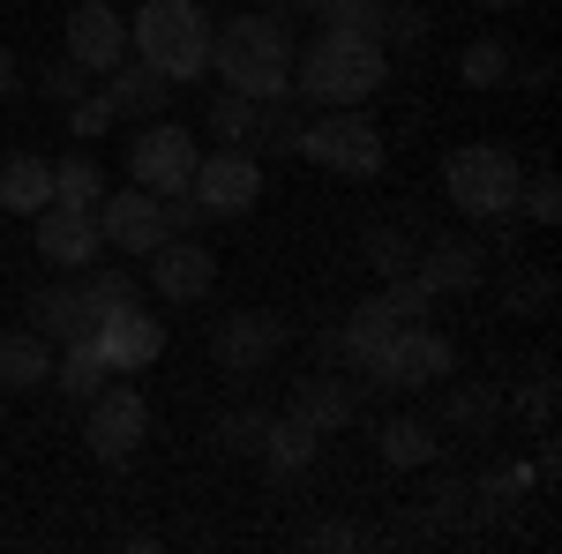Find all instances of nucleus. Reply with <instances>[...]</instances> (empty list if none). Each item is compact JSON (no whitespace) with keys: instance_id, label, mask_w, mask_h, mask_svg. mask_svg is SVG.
I'll return each mask as SVG.
<instances>
[{"instance_id":"7ed1b4c3","label":"nucleus","mask_w":562,"mask_h":554,"mask_svg":"<svg viewBox=\"0 0 562 554\" xmlns=\"http://www.w3.org/2000/svg\"><path fill=\"white\" fill-rule=\"evenodd\" d=\"M211 15H203V0H143V15L128 23V53L135 60H150L166 83H195V76H211Z\"/></svg>"},{"instance_id":"ea45409f","label":"nucleus","mask_w":562,"mask_h":554,"mask_svg":"<svg viewBox=\"0 0 562 554\" xmlns=\"http://www.w3.org/2000/svg\"><path fill=\"white\" fill-rule=\"evenodd\" d=\"M315 547H360V532H352V524H323V532H315Z\"/></svg>"},{"instance_id":"f704fd0d","label":"nucleus","mask_w":562,"mask_h":554,"mask_svg":"<svg viewBox=\"0 0 562 554\" xmlns=\"http://www.w3.org/2000/svg\"><path fill=\"white\" fill-rule=\"evenodd\" d=\"M113 121H121V113L105 105V90H83V98L68 105V128H76V135H105Z\"/></svg>"},{"instance_id":"f3484780","label":"nucleus","mask_w":562,"mask_h":554,"mask_svg":"<svg viewBox=\"0 0 562 554\" xmlns=\"http://www.w3.org/2000/svg\"><path fill=\"white\" fill-rule=\"evenodd\" d=\"M31 330H38L45 344L90 338V299H83V285H76V278H68V285H38V293H31Z\"/></svg>"},{"instance_id":"0eeeda50","label":"nucleus","mask_w":562,"mask_h":554,"mask_svg":"<svg viewBox=\"0 0 562 554\" xmlns=\"http://www.w3.org/2000/svg\"><path fill=\"white\" fill-rule=\"evenodd\" d=\"M195 158H203V143L180 121H150L128 143V172H135V188H150V195H180L195 180Z\"/></svg>"},{"instance_id":"7c9ffc66","label":"nucleus","mask_w":562,"mask_h":554,"mask_svg":"<svg viewBox=\"0 0 562 554\" xmlns=\"http://www.w3.org/2000/svg\"><path fill=\"white\" fill-rule=\"evenodd\" d=\"M301 8H315V23L368 31V38H383V15H390V0H301Z\"/></svg>"},{"instance_id":"b1692460","label":"nucleus","mask_w":562,"mask_h":554,"mask_svg":"<svg viewBox=\"0 0 562 554\" xmlns=\"http://www.w3.org/2000/svg\"><path fill=\"white\" fill-rule=\"evenodd\" d=\"M413 256H420V225H413V217H383V225H368V233H360V262H368V270H383V278L413 270Z\"/></svg>"},{"instance_id":"5701e85b","label":"nucleus","mask_w":562,"mask_h":554,"mask_svg":"<svg viewBox=\"0 0 562 554\" xmlns=\"http://www.w3.org/2000/svg\"><path fill=\"white\" fill-rule=\"evenodd\" d=\"M53 383V344L38 330H0V389H38Z\"/></svg>"},{"instance_id":"dca6fc26","label":"nucleus","mask_w":562,"mask_h":554,"mask_svg":"<svg viewBox=\"0 0 562 554\" xmlns=\"http://www.w3.org/2000/svg\"><path fill=\"white\" fill-rule=\"evenodd\" d=\"M301 427H315V434H338V427H352V412H360V389L338 383V375H307V383H293V405H285Z\"/></svg>"},{"instance_id":"4c0bfd02","label":"nucleus","mask_w":562,"mask_h":554,"mask_svg":"<svg viewBox=\"0 0 562 554\" xmlns=\"http://www.w3.org/2000/svg\"><path fill=\"white\" fill-rule=\"evenodd\" d=\"M158 211H166V240H188V233H195V225H203V203H195V195H188V188H180V195H158Z\"/></svg>"},{"instance_id":"37998d69","label":"nucleus","mask_w":562,"mask_h":554,"mask_svg":"<svg viewBox=\"0 0 562 554\" xmlns=\"http://www.w3.org/2000/svg\"><path fill=\"white\" fill-rule=\"evenodd\" d=\"M480 8H518V0H480Z\"/></svg>"},{"instance_id":"20e7f679","label":"nucleus","mask_w":562,"mask_h":554,"mask_svg":"<svg viewBox=\"0 0 562 554\" xmlns=\"http://www.w3.org/2000/svg\"><path fill=\"white\" fill-rule=\"evenodd\" d=\"M352 375H368L375 389H435L458 375V352H450V338L442 330H428V323H397Z\"/></svg>"},{"instance_id":"c9c22d12","label":"nucleus","mask_w":562,"mask_h":554,"mask_svg":"<svg viewBox=\"0 0 562 554\" xmlns=\"http://www.w3.org/2000/svg\"><path fill=\"white\" fill-rule=\"evenodd\" d=\"M518 203H525V217H532V225H555V217H562V188L540 172V180H525V188H518Z\"/></svg>"},{"instance_id":"39448f33","label":"nucleus","mask_w":562,"mask_h":554,"mask_svg":"<svg viewBox=\"0 0 562 554\" xmlns=\"http://www.w3.org/2000/svg\"><path fill=\"white\" fill-rule=\"evenodd\" d=\"M442 188H450V203H458L465 217H510L518 211L525 172H518V158H510L503 143H465V150H450Z\"/></svg>"},{"instance_id":"58836bf2","label":"nucleus","mask_w":562,"mask_h":554,"mask_svg":"<svg viewBox=\"0 0 562 554\" xmlns=\"http://www.w3.org/2000/svg\"><path fill=\"white\" fill-rule=\"evenodd\" d=\"M532 479H540V472H532V465H503V472H487L480 487H487L495 502H518V495H525V487H532Z\"/></svg>"},{"instance_id":"a211bd4d","label":"nucleus","mask_w":562,"mask_h":554,"mask_svg":"<svg viewBox=\"0 0 562 554\" xmlns=\"http://www.w3.org/2000/svg\"><path fill=\"white\" fill-rule=\"evenodd\" d=\"M166 98H173V83H166L150 60H135V53L105 68V105H113V113H128V121H150Z\"/></svg>"},{"instance_id":"393cba45","label":"nucleus","mask_w":562,"mask_h":554,"mask_svg":"<svg viewBox=\"0 0 562 554\" xmlns=\"http://www.w3.org/2000/svg\"><path fill=\"white\" fill-rule=\"evenodd\" d=\"M53 383H60V397H76V405H90L98 389L113 383V360L98 352V338H76L60 360H53Z\"/></svg>"},{"instance_id":"a878e982","label":"nucleus","mask_w":562,"mask_h":554,"mask_svg":"<svg viewBox=\"0 0 562 554\" xmlns=\"http://www.w3.org/2000/svg\"><path fill=\"white\" fill-rule=\"evenodd\" d=\"M435 420H390L383 427V465H397V472H420V465H435Z\"/></svg>"},{"instance_id":"f03ea898","label":"nucleus","mask_w":562,"mask_h":554,"mask_svg":"<svg viewBox=\"0 0 562 554\" xmlns=\"http://www.w3.org/2000/svg\"><path fill=\"white\" fill-rule=\"evenodd\" d=\"M211 68L225 90L240 98H293V31L278 15H233L225 31H211Z\"/></svg>"},{"instance_id":"473e14b6","label":"nucleus","mask_w":562,"mask_h":554,"mask_svg":"<svg viewBox=\"0 0 562 554\" xmlns=\"http://www.w3.org/2000/svg\"><path fill=\"white\" fill-rule=\"evenodd\" d=\"M248 128H256V98L217 90V98H211V135H217V143H248Z\"/></svg>"},{"instance_id":"aec40b11","label":"nucleus","mask_w":562,"mask_h":554,"mask_svg":"<svg viewBox=\"0 0 562 554\" xmlns=\"http://www.w3.org/2000/svg\"><path fill=\"white\" fill-rule=\"evenodd\" d=\"M45 203H53V158L15 150V158L0 166V211H8V217H38Z\"/></svg>"},{"instance_id":"4be33fe9","label":"nucleus","mask_w":562,"mask_h":554,"mask_svg":"<svg viewBox=\"0 0 562 554\" xmlns=\"http://www.w3.org/2000/svg\"><path fill=\"white\" fill-rule=\"evenodd\" d=\"M262 465L278 472V479H301L307 465H315V457H323V434H315V427H301L293 420V412H285V420H270V434H262V450H256Z\"/></svg>"},{"instance_id":"423d86ee","label":"nucleus","mask_w":562,"mask_h":554,"mask_svg":"<svg viewBox=\"0 0 562 554\" xmlns=\"http://www.w3.org/2000/svg\"><path fill=\"white\" fill-rule=\"evenodd\" d=\"M301 158H315L323 172L368 180V172H383V128H375L360 105H323L301 128Z\"/></svg>"},{"instance_id":"2f4dec72","label":"nucleus","mask_w":562,"mask_h":554,"mask_svg":"<svg viewBox=\"0 0 562 554\" xmlns=\"http://www.w3.org/2000/svg\"><path fill=\"white\" fill-rule=\"evenodd\" d=\"M442 420H450V427H465V434H487V427H495V389L458 383L450 397H442Z\"/></svg>"},{"instance_id":"79ce46f5","label":"nucleus","mask_w":562,"mask_h":554,"mask_svg":"<svg viewBox=\"0 0 562 554\" xmlns=\"http://www.w3.org/2000/svg\"><path fill=\"white\" fill-rule=\"evenodd\" d=\"M262 8H301V0H262Z\"/></svg>"},{"instance_id":"2eb2a0df","label":"nucleus","mask_w":562,"mask_h":554,"mask_svg":"<svg viewBox=\"0 0 562 554\" xmlns=\"http://www.w3.org/2000/svg\"><path fill=\"white\" fill-rule=\"evenodd\" d=\"M68 60L90 68V76H105L113 60H128V23H121L105 0H83V8L68 15Z\"/></svg>"},{"instance_id":"e433bc0d","label":"nucleus","mask_w":562,"mask_h":554,"mask_svg":"<svg viewBox=\"0 0 562 554\" xmlns=\"http://www.w3.org/2000/svg\"><path fill=\"white\" fill-rule=\"evenodd\" d=\"M420 31H428V15L413 8V0H390V15H383V45H420Z\"/></svg>"},{"instance_id":"72a5a7b5","label":"nucleus","mask_w":562,"mask_h":554,"mask_svg":"<svg viewBox=\"0 0 562 554\" xmlns=\"http://www.w3.org/2000/svg\"><path fill=\"white\" fill-rule=\"evenodd\" d=\"M90 83H98L90 68H76V60H53V68L38 76V98H45V105H76Z\"/></svg>"},{"instance_id":"cd10ccee","label":"nucleus","mask_w":562,"mask_h":554,"mask_svg":"<svg viewBox=\"0 0 562 554\" xmlns=\"http://www.w3.org/2000/svg\"><path fill=\"white\" fill-rule=\"evenodd\" d=\"M105 195V172L90 150H68L60 166H53V203H98Z\"/></svg>"},{"instance_id":"c85d7f7f","label":"nucleus","mask_w":562,"mask_h":554,"mask_svg":"<svg viewBox=\"0 0 562 554\" xmlns=\"http://www.w3.org/2000/svg\"><path fill=\"white\" fill-rule=\"evenodd\" d=\"M270 420H278V412H256V405H240V412H225V420L211 427V442L225 450V457H256L262 434H270Z\"/></svg>"},{"instance_id":"f8f14e48","label":"nucleus","mask_w":562,"mask_h":554,"mask_svg":"<svg viewBox=\"0 0 562 554\" xmlns=\"http://www.w3.org/2000/svg\"><path fill=\"white\" fill-rule=\"evenodd\" d=\"M143 262H150V293L173 299V307H188V299H203L217 285V256L195 240V233H188V240H180V233H173V240H158Z\"/></svg>"},{"instance_id":"f257e3e1","label":"nucleus","mask_w":562,"mask_h":554,"mask_svg":"<svg viewBox=\"0 0 562 554\" xmlns=\"http://www.w3.org/2000/svg\"><path fill=\"white\" fill-rule=\"evenodd\" d=\"M383 83H390V53L368 31L323 23L307 38V53H293V98H307V105H368Z\"/></svg>"},{"instance_id":"1a4fd4ad","label":"nucleus","mask_w":562,"mask_h":554,"mask_svg":"<svg viewBox=\"0 0 562 554\" xmlns=\"http://www.w3.org/2000/svg\"><path fill=\"white\" fill-rule=\"evenodd\" d=\"M143 434H150V405H143V389L105 383L98 397H90V420H83L90 457L121 465V457H135V450H143Z\"/></svg>"},{"instance_id":"a19ab883","label":"nucleus","mask_w":562,"mask_h":554,"mask_svg":"<svg viewBox=\"0 0 562 554\" xmlns=\"http://www.w3.org/2000/svg\"><path fill=\"white\" fill-rule=\"evenodd\" d=\"M8 90H15V53L0 45V98H8Z\"/></svg>"},{"instance_id":"9b49d317","label":"nucleus","mask_w":562,"mask_h":554,"mask_svg":"<svg viewBox=\"0 0 562 554\" xmlns=\"http://www.w3.org/2000/svg\"><path fill=\"white\" fill-rule=\"evenodd\" d=\"M90 338L113 360V375H135V368H150V360L166 352V323H158L143 299H128V307H105V315L90 323Z\"/></svg>"},{"instance_id":"bb28decb","label":"nucleus","mask_w":562,"mask_h":554,"mask_svg":"<svg viewBox=\"0 0 562 554\" xmlns=\"http://www.w3.org/2000/svg\"><path fill=\"white\" fill-rule=\"evenodd\" d=\"M510 76H518V60H510V45H503V38L465 45V60H458V83H473V90H503Z\"/></svg>"},{"instance_id":"6e6552de","label":"nucleus","mask_w":562,"mask_h":554,"mask_svg":"<svg viewBox=\"0 0 562 554\" xmlns=\"http://www.w3.org/2000/svg\"><path fill=\"white\" fill-rule=\"evenodd\" d=\"M278 352H285V323L262 315V307H233L211 323V360L225 375H262Z\"/></svg>"},{"instance_id":"412c9836","label":"nucleus","mask_w":562,"mask_h":554,"mask_svg":"<svg viewBox=\"0 0 562 554\" xmlns=\"http://www.w3.org/2000/svg\"><path fill=\"white\" fill-rule=\"evenodd\" d=\"M301 128H307V113L293 98H262L256 128H248V158H301Z\"/></svg>"},{"instance_id":"4468645a","label":"nucleus","mask_w":562,"mask_h":554,"mask_svg":"<svg viewBox=\"0 0 562 554\" xmlns=\"http://www.w3.org/2000/svg\"><path fill=\"white\" fill-rule=\"evenodd\" d=\"M98 233H105V248H121V256H150V248L166 240V211H158L150 188H121V195H98Z\"/></svg>"},{"instance_id":"6ab92c4d","label":"nucleus","mask_w":562,"mask_h":554,"mask_svg":"<svg viewBox=\"0 0 562 554\" xmlns=\"http://www.w3.org/2000/svg\"><path fill=\"white\" fill-rule=\"evenodd\" d=\"M480 248L473 240H420V256H413V278L428 285V293H465L480 285Z\"/></svg>"},{"instance_id":"9d476101","label":"nucleus","mask_w":562,"mask_h":554,"mask_svg":"<svg viewBox=\"0 0 562 554\" xmlns=\"http://www.w3.org/2000/svg\"><path fill=\"white\" fill-rule=\"evenodd\" d=\"M188 195L203 203V217H248L262 203V158L248 150H217V158H195V180Z\"/></svg>"},{"instance_id":"ddd939ff","label":"nucleus","mask_w":562,"mask_h":554,"mask_svg":"<svg viewBox=\"0 0 562 554\" xmlns=\"http://www.w3.org/2000/svg\"><path fill=\"white\" fill-rule=\"evenodd\" d=\"M105 248L98 233V203H45L38 211V256L60 262V270H90Z\"/></svg>"},{"instance_id":"c756f323","label":"nucleus","mask_w":562,"mask_h":554,"mask_svg":"<svg viewBox=\"0 0 562 554\" xmlns=\"http://www.w3.org/2000/svg\"><path fill=\"white\" fill-rule=\"evenodd\" d=\"M76 285H83V299H90V323H98L105 307H128V299H143V278H135V270H113V262H105V270H83Z\"/></svg>"}]
</instances>
